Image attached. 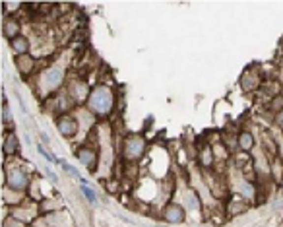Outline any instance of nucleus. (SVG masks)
<instances>
[{
  "label": "nucleus",
  "mask_w": 283,
  "mask_h": 227,
  "mask_svg": "<svg viewBox=\"0 0 283 227\" xmlns=\"http://www.w3.org/2000/svg\"><path fill=\"white\" fill-rule=\"evenodd\" d=\"M18 148H20V140H18L14 134H10V136L6 138V142H4V152H6L8 156H12V154H16Z\"/></svg>",
  "instance_id": "obj_13"
},
{
  "label": "nucleus",
  "mask_w": 283,
  "mask_h": 227,
  "mask_svg": "<svg viewBox=\"0 0 283 227\" xmlns=\"http://www.w3.org/2000/svg\"><path fill=\"white\" fill-rule=\"evenodd\" d=\"M41 84L45 86L47 92L57 90V88L63 84V70H61V68H51L49 72H45V74L41 76Z\"/></svg>",
  "instance_id": "obj_4"
},
{
  "label": "nucleus",
  "mask_w": 283,
  "mask_h": 227,
  "mask_svg": "<svg viewBox=\"0 0 283 227\" xmlns=\"http://www.w3.org/2000/svg\"><path fill=\"white\" fill-rule=\"evenodd\" d=\"M47 175H49V179H51L53 183H57V175H55L53 171H47Z\"/></svg>",
  "instance_id": "obj_20"
},
{
  "label": "nucleus",
  "mask_w": 283,
  "mask_h": 227,
  "mask_svg": "<svg viewBox=\"0 0 283 227\" xmlns=\"http://www.w3.org/2000/svg\"><path fill=\"white\" fill-rule=\"evenodd\" d=\"M37 150H39V152L43 154V158H45V160H49V162H57V158H55L53 154H49V152H47V150H45L43 146H37Z\"/></svg>",
  "instance_id": "obj_18"
},
{
  "label": "nucleus",
  "mask_w": 283,
  "mask_h": 227,
  "mask_svg": "<svg viewBox=\"0 0 283 227\" xmlns=\"http://www.w3.org/2000/svg\"><path fill=\"white\" fill-rule=\"evenodd\" d=\"M115 107V94L107 88V86H97L90 92L88 97V109L97 115V117H105L113 111Z\"/></svg>",
  "instance_id": "obj_1"
},
{
  "label": "nucleus",
  "mask_w": 283,
  "mask_h": 227,
  "mask_svg": "<svg viewBox=\"0 0 283 227\" xmlns=\"http://www.w3.org/2000/svg\"><path fill=\"white\" fill-rule=\"evenodd\" d=\"M68 96L74 99V101H84L86 97H90V94H88V88H86V84H80V82H76V84H72L70 86V92H68Z\"/></svg>",
  "instance_id": "obj_10"
},
{
  "label": "nucleus",
  "mask_w": 283,
  "mask_h": 227,
  "mask_svg": "<svg viewBox=\"0 0 283 227\" xmlns=\"http://www.w3.org/2000/svg\"><path fill=\"white\" fill-rule=\"evenodd\" d=\"M78 160L80 163L84 165V167H88L90 171H95V167H97V160H99V156H97V152H95L94 148H80L78 150Z\"/></svg>",
  "instance_id": "obj_6"
},
{
  "label": "nucleus",
  "mask_w": 283,
  "mask_h": 227,
  "mask_svg": "<svg viewBox=\"0 0 283 227\" xmlns=\"http://www.w3.org/2000/svg\"><path fill=\"white\" fill-rule=\"evenodd\" d=\"M258 84H260V78H258L256 74H245V76H243V88H245L247 92L256 90Z\"/></svg>",
  "instance_id": "obj_12"
},
{
  "label": "nucleus",
  "mask_w": 283,
  "mask_h": 227,
  "mask_svg": "<svg viewBox=\"0 0 283 227\" xmlns=\"http://www.w3.org/2000/svg\"><path fill=\"white\" fill-rule=\"evenodd\" d=\"M6 185L8 189L20 193V191H26L28 185H30V175L24 167H10L8 173H6Z\"/></svg>",
  "instance_id": "obj_2"
},
{
  "label": "nucleus",
  "mask_w": 283,
  "mask_h": 227,
  "mask_svg": "<svg viewBox=\"0 0 283 227\" xmlns=\"http://www.w3.org/2000/svg\"><path fill=\"white\" fill-rule=\"evenodd\" d=\"M146 152V140L142 136H128L123 146V154H125L126 162H136L144 156Z\"/></svg>",
  "instance_id": "obj_3"
},
{
  "label": "nucleus",
  "mask_w": 283,
  "mask_h": 227,
  "mask_svg": "<svg viewBox=\"0 0 283 227\" xmlns=\"http://www.w3.org/2000/svg\"><path fill=\"white\" fill-rule=\"evenodd\" d=\"M239 146H241V150H245V152L252 150V146H254V138H252L251 132H243V134L239 136Z\"/></svg>",
  "instance_id": "obj_14"
},
{
  "label": "nucleus",
  "mask_w": 283,
  "mask_h": 227,
  "mask_svg": "<svg viewBox=\"0 0 283 227\" xmlns=\"http://www.w3.org/2000/svg\"><path fill=\"white\" fill-rule=\"evenodd\" d=\"M82 193H84V195H86V198H88V200H90V202H94V200H95V195H94V191H90V189H88V183H86V181H84V179H82Z\"/></svg>",
  "instance_id": "obj_16"
},
{
  "label": "nucleus",
  "mask_w": 283,
  "mask_h": 227,
  "mask_svg": "<svg viewBox=\"0 0 283 227\" xmlns=\"http://www.w3.org/2000/svg\"><path fill=\"white\" fill-rule=\"evenodd\" d=\"M165 220L171 222V224H183L185 222V210L179 206V204H169L165 208Z\"/></svg>",
  "instance_id": "obj_7"
},
{
  "label": "nucleus",
  "mask_w": 283,
  "mask_h": 227,
  "mask_svg": "<svg viewBox=\"0 0 283 227\" xmlns=\"http://www.w3.org/2000/svg\"><path fill=\"white\" fill-rule=\"evenodd\" d=\"M10 47H12V51L18 55V57H22V55H28L30 53V41H28V37H24V35H20V37H16V39H12L10 41Z\"/></svg>",
  "instance_id": "obj_8"
},
{
  "label": "nucleus",
  "mask_w": 283,
  "mask_h": 227,
  "mask_svg": "<svg viewBox=\"0 0 283 227\" xmlns=\"http://www.w3.org/2000/svg\"><path fill=\"white\" fill-rule=\"evenodd\" d=\"M4 227H24L22 224H18V222H14V220H8L6 224H4Z\"/></svg>",
  "instance_id": "obj_19"
},
{
  "label": "nucleus",
  "mask_w": 283,
  "mask_h": 227,
  "mask_svg": "<svg viewBox=\"0 0 283 227\" xmlns=\"http://www.w3.org/2000/svg\"><path fill=\"white\" fill-rule=\"evenodd\" d=\"M272 109L274 111H282L283 109V96H276L274 101H272Z\"/></svg>",
  "instance_id": "obj_17"
},
{
  "label": "nucleus",
  "mask_w": 283,
  "mask_h": 227,
  "mask_svg": "<svg viewBox=\"0 0 283 227\" xmlns=\"http://www.w3.org/2000/svg\"><path fill=\"white\" fill-rule=\"evenodd\" d=\"M200 162L204 167H210L212 162H214V152H212V148H204L202 152H200Z\"/></svg>",
  "instance_id": "obj_15"
},
{
  "label": "nucleus",
  "mask_w": 283,
  "mask_h": 227,
  "mask_svg": "<svg viewBox=\"0 0 283 227\" xmlns=\"http://www.w3.org/2000/svg\"><path fill=\"white\" fill-rule=\"evenodd\" d=\"M2 30H4V35L12 41V39L20 37V22L14 20V18H6L4 24H2Z\"/></svg>",
  "instance_id": "obj_9"
},
{
  "label": "nucleus",
  "mask_w": 283,
  "mask_h": 227,
  "mask_svg": "<svg viewBox=\"0 0 283 227\" xmlns=\"http://www.w3.org/2000/svg\"><path fill=\"white\" fill-rule=\"evenodd\" d=\"M57 129H59V132L63 134L64 138H70V136H74L78 132V121L74 117H70V115H61L57 119Z\"/></svg>",
  "instance_id": "obj_5"
},
{
  "label": "nucleus",
  "mask_w": 283,
  "mask_h": 227,
  "mask_svg": "<svg viewBox=\"0 0 283 227\" xmlns=\"http://www.w3.org/2000/svg\"><path fill=\"white\" fill-rule=\"evenodd\" d=\"M16 65H18L22 74H30L33 70V66H35V61H33L31 57H28V55H22V57L16 59Z\"/></svg>",
  "instance_id": "obj_11"
}]
</instances>
